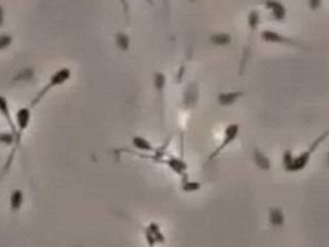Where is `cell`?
Instances as JSON below:
<instances>
[{
	"mask_svg": "<svg viewBox=\"0 0 329 247\" xmlns=\"http://www.w3.org/2000/svg\"><path fill=\"white\" fill-rule=\"evenodd\" d=\"M115 42H116V46L120 50H124L127 52L129 49V45H131V40H129L128 34H125L123 32H119L115 34Z\"/></svg>",
	"mask_w": 329,
	"mask_h": 247,
	"instance_id": "cell-17",
	"label": "cell"
},
{
	"mask_svg": "<svg viewBox=\"0 0 329 247\" xmlns=\"http://www.w3.org/2000/svg\"><path fill=\"white\" fill-rule=\"evenodd\" d=\"M186 179H187V176H185V180H183V184H182V191L187 192V193L200 191L201 183H199V182H194V180H186Z\"/></svg>",
	"mask_w": 329,
	"mask_h": 247,
	"instance_id": "cell-18",
	"label": "cell"
},
{
	"mask_svg": "<svg viewBox=\"0 0 329 247\" xmlns=\"http://www.w3.org/2000/svg\"><path fill=\"white\" fill-rule=\"evenodd\" d=\"M24 201H25L24 192L21 191L20 188L13 189V191L11 192V195H9V209L12 212L20 211Z\"/></svg>",
	"mask_w": 329,
	"mask_h": 247,
	"instance_id": "cell-12",
	"label": "cell"
},
{
	"mask_svg": "<svg viewBox=\"0 0 329 247\" xmlns=\"http://www.w3.org/2000/svg\"><path fill=\"white\" fill-rule=\"evenodd\" d=\"M209 42L216 46H229L232 44V36L228 32H216L209 36Z\"/></svg>",
	"mask_w": 329,
	"mask_h": 247,
	"instance_id": "cell-13",
	"label": "cell"
},
{
	"mask_svg": "<svg viewBox=\"0 0 329 247\" xmlns=\"http://www.w3.org/2000/svg\"><path fill=\"white\" fill-rule=\"evenodd\" d=\"M15 121H16L17 126H24V128L28 129L29 125H31V121H32V111L31 108L28 107H21L19 108L15 113ZM13 159L12 158H7V162L3 166V170H1V175H5L7 172L9 171V168L12 166Z\"/></svg>",
	"mask_w": 329,
	"mask_h": 247,
	"instance_id": "cell-5",
	"label": "cell"
},
{
	"mask_svg": "<svg viewBox=\"0 0 329 247\" xmlns=\"http://www.w3.org/2000/svg\"><path fill=\"white\" fill-rule=\"evenodd\" d=\"M4 23H5V9L4 5L0 4V28H3Z\"/></svg>",
	"mask_w": 329,
	"mask_h": 247,
	"instance_id": "cell-22",
	"label": "cell"
},
{
	"mask_svg": "<svg viewBox=\"0 0 329 247\" xmlns=\"http://www.w3.org/2000/svg\"><path fill=\"white\" fill-rule=\"evenodd\" d=\"M253 162L261 171H270L271 166H273L269 156L258 148L253 149Z\"/></svg>",
	"mask_w": 329,
	"mask_h": 247,
	"instance_id": "cell-8",
	"label": "cell"
},
{
	"mask_svg": "<svg viewBox=\"0 0 329 247\" xmlns=\"http://www.w3.org/2000/svg\"><path fill=\"white\" fill-rule=\"evenodd\" d=\"M245 96L244 91H225L217 95V104L220 107H232Z\"/></svg>",
	"mask_w": 329,
	"mask_h": 247,
	"instance_id": "cell-7",
	"label": "cell"
},
{
	"mask_svg": "<svg viewBox=\"0 0 329 247\" xmlns=\"http://www.w3.org/2000/svg\"><path fill=\"white\" fill-rule=\"evenodd\" d=\"M164 164H166L171 171H174L179 176L186 175V172H187V163L183 159H181V158H177V156L166 158Z\"/></svg>",
	"mask_w": 329,
	"mask_h": 247,
	"instance_id": "cell-10",
	"label": "cell"
},
{
	"mask_svg": "<svg viewBox=\"0 0 329 247\" xmlns=\"http://www.w3.org/2000/svg\"><path fill=\"white\" fill-rule=\"evenodd\" d=\"M132 145L136 150H138V152L141 153H145V154H153L154 150H156V148L153 146L152 142L142 136H133Z\"/></svg>",
	"mask_w": 329,
	"mask_h": 247,
	"instance_id": "cell-11",
	"label": "cell"
},
{
	"mask_svg": "<svg viewBox=\"0 0 329 247\" xmlns=\"http://www.w3.org/2000/svg\"><path fill=\"white\" fill-rule=\"evenodd\" d=\"M240 134V125L237 123H232L227 125V128L224 129V136H223V140L219 144L215 150H213L208 156V162H212L213 159H216L217 156L220 155L221 153L224 152L225 149L228 148L229 145H232L234 141L237 140V137Z\"/></svg>",
	"mask_w": 329,
	"mask_h": 247,
	"instance_id": "cell-3",
	"label": "cell"
},
{
	"mask_svg": "<svg viewBox=\"0 0 329 247\" xmlns=\"http://www.w3.org/2000/svg\"><path fill=\"white\" fill-rule=\"evenodd\" d=\"M307 4L311 11H319L323 5V0H307Z\"/></svg>",
	"mask_w": 329,
	"mask_h": 247,
	"instance_id": "cell-21",
	"label": "cell"
},
{
	"mask_svg": "<svg viewBox=\"0 0 329 247\" xmlns=\"http://www.w3.org/2000/svg\"><path fill=\"white\" fill-rule=\"evenodd\" d=\"M260 38L265 44H275V45H285V46H291V48H303V45L297 41L290 38L283 33L274 31V29H263L260 33Z\"/></svg>",
	"mask_w": 329,
	"mask_h": 247,
	"instance_id": "cell-4",
	"label": "cell"
},
{
	"mask_svg": "<svg viewBox=\"0 0 329 247\" xmlns=\"http://www.w3.org/2000/svg\"><path fill=\"white\" fill-rule=\"evenodd\" d=\"M262 5L267 9L270 13V17L274 21L282 23L287 19V7H286L281 0H262Z\"/></svg>",
	"mask_w": 329,
	"mask_h": 247,
	"instance_id": "cell-6",
	"label": "cell"
},
{
	"mask_svg": "<svg viewBox=\"0 0 329 247\" xmlns=\"http://www.w3.org/2000/svg\"><path fill=\"white\" fill-rule=\"evenodd\" d=\"M329 137V130H325L324 133H321L320 136L317 137L316 140L313 141L311 146L303 153H300L299 155H294V153L291 150H285L283 155H282V164L285 168L286 172H300L303 171L311 162V158L315 154L317 149L320 148L323 142Z\"/></svg>",
	"mask_w": 329,
	"mask_h": 247,
	"instance_id": "cell-1",
	"label": "cell"
},
{
	"mask_svg": "<svg viewBox=\"0 0 329 247\" xmlns=\"http://www.w3.org/2000/svg\"><path fill=\"white\" fill-rule=\"evenodd\" d=\"M269 223L274 227H283L286 223V215L279 207L269 208V216H267Z\"/></svg>",
	"mask_w": 329,
	"mask_h": 247,
	"instance_id": "cell-9",
	"label": "cell"
},
{
	"mask_svg": "<svg viewBox=\"0 0 329 247\" xmlns=\"http://www.w3.org/2000/svg\"><path fill=\"white\" fill-rule=\"evenodd\" d=\"M34 78V70L31 67H25L17 72L16 75L13 76L11 83H21V82H31Z\"/></svg>",
	"mask_w": 329,
	"mask_h": 247,
	"instance_id": "cell-16",
	"label": "cell"
},
{
	"mask_svg": "<svg viewBox=\"0 0 329 247\" xmlns=\"http://www.w3.org/2000/svg\"><path fill=\"white\" fill-rule=\"evenodd\" d=\"M70 78H71V70L68 67H61L58 68L57 71L53 72L50 78H49L48 83L45 84L44 87L37 92V95L34 96V99H33L32 103H31V107H36L37 104L40 103L41 100L44 99L45 96L52 91L53 88L60 87V86L66 83Z\"/></svg>",
	"mask_w": 329,
	"mask_h": 247,
	"instance_id": "cell-2",
	"label": "cell"
},
{
	"mask_svg": "<svg viewBox=\"0 0 329 247\" xmlns=\"http://www.w3.org/2000/svg\"><path fill=\"white\" fill-rule=\"evenodd\" d=\"M16 136L12 132H0V145L4 146H13Z\"/></svg>",
	"mask_w": 329,
	"mask_h": 247,
	"instance_id": "cell-19",
	"label": "cell"
},
{
	"mask_svg": "<svg viewBox=\"0 0 329 247\" xmlns=\"http://www.w3.org/2000/svg\"><path fill=\"white\" fill-rule=\"evenodd\" d=\"M146 1H148L149 4H152V3H153V0H146Z\"/></svg>",
	"mask_w": 329,
	"mask_h": 247,
	"instance_id": "cell-24",
	"label": "cell"
},
{
	"mask_svg": "<svg viewBox=\"0 0 329 247\" xmlns=\"http://www.w3.org/2000/svg\"><path fill=\"white\" fill-rule=\"evenodd\" d=\"M13 44V36L9 33H3L0 34V52L7 50V49Z\"/></svg>",
	"mask_w": 329,
	"mask_h": 247,
	"instance_id": "cell-20",
	"label": "cell"
},
{
	"mask_svg": "<svg viewBox=\"0 0 329 247\" xmlns=\"http://www.w3.org/2000/svg\"><path fill=\"white\" fill-rule=\"evenodd\" d=\"M327 163H328V166H329V153L327 154Z\"/></svg>",
	"mask_w": 329,
	"mask_h": 247,
	"instance_id": "cell-23",
	"label": "cell"
},
{
	"mask_svg": "<svg viewBox=\"0 0 329 247\" xmlns=\"http://www.w3.org/2000/svg\"><path fill=\"white\" fill-rule=\"evenodd\" d=\"M246 24L249 28V33L257 32L258 27L261 24V13L258 9H250L246 15Z\"/></svg>",
	"mask_w": 329,
	"mask_h": 247,
	"instance_id": "cell-14",
	"label": "cell"
},
{
	"mask_svg": "<svg viewBox=\"0 0 329 247\" xmlns=\"http://www.w3.org/2000/svg\"><path fill=\"white\" fill-rule=\"evenodd\" d=\"M164 3H167V0H164Z\"/></svg>",
	"mask_w": 329,
	"mask_h": 247,
	"instance_id": "cell-25",
	"label": "cell"
},
{
	"mask_svg": "<svg viewBox=\"0 0 329 247\" xmlns=\"http://www.w3.org/2000/svg\"><path fill=\"white\" fill-rule=\"evenodd\" d=\"M197 97H199V90H197V84H191V86L189 87V90H187L185 93L183 105H185L186 108L194 107V105L197 104Z\"/></svg>",
	"mask_w": 329,
	"mask_h": 247,
	"instance_id": "cell-15",
	"label": "cell"
}]
</instances>
